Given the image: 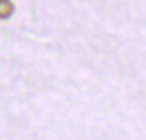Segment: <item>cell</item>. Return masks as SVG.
<instances>
[{"label":"cell","mask_w":146,"mask_h":140,"mask_svg":"<svg viewBox=\"0 0 146 140\" xmlns=\"http://www.w3.org/2000/svg\"><path fill=\"white\" fill-rule=\"evenodd\" d=\"M14 13V5L11 0H0V17L8 19Z\"/></svg>","instance_id":"obj_1"}]
</instances>
